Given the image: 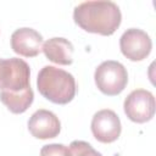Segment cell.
Masks as SVG:
<instances>
[{
    "mask_svg": "<svg viewBox=\"0 0 156 156\" xmlns=\"http://www.w3.org/2000/svg\"><path fill=\"white\" fill-rule=\"evenodd\" d=\"M29 65L18 57L0 58V100L12 113H23L34 100Z\"/></svg>",
    "mask_w": 156,
    "mask_h": 156,
    "instance_id": "obj_1",
    "label": "cell"
},
{
    "mask_svg": "<svg viewBox=\"0 0 156 156\" xmlns=\"http://www.w3.org/2000/svg\"><path fill=\"white\" fill-rule=\"evenodd\" d=\"M73 20L85 32L112 35L121 24L122 13L113 1H85L74 7Z\"/></svg>",
    "mask_w": 156,
    "mask_h": 156,
    "instance_id": "obj_2",
    "label": "cell"
},
{
    "mask_svg": "<svg viewBox=\"0 0 156 156\" xmlns=\"http://www.w3.org/2000/svg\"><path fill=\"white\" fill-rule=\"evenodd\" d=\"M37 87L45 99L58 105L71 102L77 90L74 77L55 66H44L39 71Z\"/></svg>",
    "mask_w": 156,
    "mask_h": 156,
    "instance_id": "obj_3",
    "label": "cell"
},
{
    "mask_svg": "<svg viewBox=\"0 0 156 156\" xmlns=\"http://www.w3.org/2000/svg\"><path fill=\"white\" fill-rule=\"evenodd\" d=\"M94 79L98 89L108 96L121 94L128 83V72L126 67L113 60L101 62L94 73Z\"/></svg>",
    "mask_w": 156,
    "mask_h": 156,
    "instance_id": "obj_4",
    "label": "cell"
},
{
    "mask_svg": "<svg viewBox=\"0 0 156 156\" xmlns=\"http://www.w3.org/2000/svg\"><path fill=\"white\" fill-rule=\"evenodd\" d=\"M124 113L135 123H145L155 115V98L145 89H135L126 98L123 104Z\"/></svg>",
    "mask_w": 156,
    "mask_h": 156,
    "instance_id": "obj_5",
    "label": "cell"
},
{
    "mask_svg": "<svg viewBox=\"0 0 156 156\" xmlns=\"http://www.w3.org/2000/svg\"><path fill=\"white\" fill-rule=\"evenodd\" d=\"M119 48L122 54L130 61H141L150 55L152 41L146 32L129 28L121 35Z\"/></svg>",
    "mask_w": 156,
    "mask_h": 156,
    "instance_id": "obj_6",
    "label": "cell"
},
{
    "mask_svg": "<svg viewBox=\"0 0 156 156\" xmlns=\"http://www.w3.org/2000/svg\"><path fill=\"white\" fill-rule=\"evenodd\" d=\"M90 128L94 138L104 144L116 141L122 130L119 117L108 108L100 110L93 116Z\"/></svg>",
    "mask_w": 156,
    "mask_h": 156,
    "instance_id": "obj_7",
    "label": "cell"
},
{
    "mask_svg": "<svg viewBox=\"0 0 156 156\" xmlns=\"http://www.w3.org/2000/svg\"><path fill=\"white\" fill-rule=\"evenodd\" d=\"M28 130L37 139H51L60 134L61 123L54 112L40 108L30 116Z\"/></svg>",
    "mask_w": 156,
    "mask_h": 156,
    "instance_id": "obj_8",
    "label": "cell"
},
{
    "mask_svg": "<svg viewBox=\"0 0 156 156\" xmlns=\"http://www.w3.org/2000/svg\"><path fill=\"white\" fill-rule=\"evenodd\" d=\"M11 48L21 56L35 57L41 51L43 37L33 28H18L11 35Z\"/></svg>",
    "mask_w": 156,
    "mask_h": 156,
    "instance_id": "obj_9",
    "label": "cell"
},
{
    "mask_svg": "<svg viewBox=\"0 0 156 156\" xmlns=\"http://www.w3.org/2000/svg\"><path fill=\"white\" fill-rule=\"evenodd\" d=\"M44 55L48 60H50L54 63L67 66L73 62V45L72 43L61 37H55L51 39H48L41 48Z\"/></svg>",
    "mask_w": 156,
    "mask_h": 156,
    "instance_id": "obj_10",
    "label": "cell"
},
{
    "mask_svg": "<svg viewBox=\"0 0 156 156\" xmlns=\"http://www.w3.org/2000/svg\"><path fill=\"white\" fill-rule=\"evenodd\" d=\"M71 156H102L89 143L83 140H74L69 144Z\"/></svg>",
    "mask_w": 156,
    "mask_h": 156,
    "instance_id": "obj_11",
    "label": "cell"
},
{
    "mask_svg": "<svg viewBox=\"0 0 156 156\" xmlns=\"http://www.w3.org/2000/svg\"><path fill=\"white\" fill-rule=\"evenodd\" d=\"M40 156H71V150L63 144H49L40 149Z\"/></svg>",
    "mask_w": 156,
    "mask_h": 156,
    "instance_id": "obj_12",
    "label": "cell"
}]
</instances>
